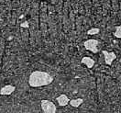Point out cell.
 I'll use <instances>...</instances> for the list:
<instances>
[{
	"label": "cell",
	"instance_id": "obj_8",
	"mask_svg": "<svg viewBox=\"0 0 121 113\" xmlns=\"http://www.w3.org/2000/svg\"><path fill=\"white\" fill-rule=\"evenodd\" d=\"M83 98H76V99L70 100L69 104L72 106V107H73V108H78V107H80V106L83 104Z\"/></svg>",
	"mask_w": 121,
	"mask_h": 113
},
{
	"label": "cell",
	"instance_id": "obj_10",
	"mask_svg": "<svg viewBox=\"0 0 121 113\" xmlns=\"http://www.w3.org/2000/svg\"><path fill=\"white\" fill-rule=\"evenodd\" d=\"M99 31H100V30L97 28H93V29H91L87 31V34L88 35H95V34L99 33Z\"/></svg>",
	"mask_w": 121,
	"mask_h": 113
},
{
	"label": "cell",
	"instance_id": "obj_9",
	"mask_svg": "<svg viewBox=\"0 0 121 113\" xmlns=\"http://www.w3.org/2000/svg\"><path fill=\"white\" fill-rule=\"evenodd\" d=\"M114 36L117 39H121V26H117L114 32Z\"/></svg>",
	"mask_w": 121,
	"mask_h": 113
},
{
	"label": "cell",
	"instance_id": "obj_4",
	"mask_svg": "<svg viewBox=\"0 0 121 113\" xmlns=\"http://www.w3.org/2000/svg\"><path fill=\"white\" fill-rule=\"evenodd\" d=\"M103 54H104V56H105V63H106V64H108V65L112 64V63H113L114 61L116 60V58H117L116 53H113V52L103 51Z\"/></svg>",
	"mask_w": 121,
	"mask_h": 113
},
{
	"label": "cell",
	"instance_id": "obj_2",
	"mask_svg": "<svg viewBox=\"0 0 121 113\" xmlns=\"http://www.w3.org/2000/svg\"><path fill=\"white\" fill-rule=\"evenodd\" d=\"M83 46L86 50L91 51L92 53H96L99 52V46H100V42H99L97 40H95V39H90V40H87L83 42Z\"/></svg>",
	"mask_w": 121,
	"mask_h": 113
},
{
	"label": "cell",
	"instance_id": "obj_7",
	"mask_svg": "<svg viewBox=\"0 0 121 113\" xmlns=\"http://www.w3.org/2000/svg\"><path fill=\"white\" fill-rule=\"evenodd\" d=\"M81 62H82L83 64H85L88 68H92L95 65V61H94V59H92L91 57H87V56L83 57Z\"/></svg>",
	"mask_w": 121,
	"mask_h": 113
},
{
	"label": "cell",
	"instance_id": "obj_5",
	"mask_svg": "<svg viewBox=\"0 0 121 113\" xmlns=\"http://www.w3.org/2000/svg\"><path fill=\"white\" fill-rule=\"evenodd\" d=\"M16 87L12 85H8V86H5L4 87L1 88L0 90V94L2 96H8V95H10L12 94L14 91H15Z\"/></svg>",
	"mask_w": 121,
	"mask_h": 113
},
{
	"label": "cell",
	"instance_id": "obj_1",
	"mask_svg": "<svg viewBox=\"0 0 121 113\" xmlns=\"http://www.w3.org/2000/svg\"><path fill=\"white\" fill-rule=\"evenodd\" d=\"M53 82V76L42 71L32 72L29 78V85L31 87H40L48 86Z\"/></svg>",
	"mask_w": 121,
	"mask_h": 113
},
{
	"label": "cell",
	"instance_id": "obj_12",
	"mask_svg": "<svg viewBox=\"0 0 121 113\" xmlns=\"http://www.w3.org/2000/svg\"><path fill=\"white\" fill-rule=\"evenodd\" d=\"M120 63H121V59H120Z\"/></svg>",
	"mask_w": 121,
	"mask_h": 113
},
{
	"label": "cell",
	"instance_id": "obj_3",
	"mask_svg": "<svg viewBox=\"0 0 121 113\" xmlns=\"http://www.w3.org/2000/svg\"><path fill=\"white\" fill-rule=\"evenodd\" d=\"M40 106H41L43 113H56L57 108H56L55 104L50 100L42 99L40 101Z\"/></svg>",
	"mask_w": 121,
	"mask_h": 113
},
{
	"label": "cell",
	"instance_id": "obj_6",
	"mask_svg": "<svg viewBox=\"0 0 121 113\" xmlns=\"http://www.w3.org/2000/svg\"><path fill=\"white\" fill-rule=\"evenodd\" d=\"M56 100L58 102V104L60 106V107H64V106L68 105L69 102H70V99L68 98V97L64 94L59 96L58 98H56Z\"/></svg>",
	"mask_w": 121,
	"mask_h": 113
},
{
	"label": "cell",
	"instance_id": "obj_11",
	"mask_svg": "<svg viewBox=\"0 0 121 113\" xmlns=\"http://www.w3.org/2000/svg\"><path fill=\"white\" fill-rule=\"evenodd\" d=\"M20 26H21L22 28H29V22H27V21L22 22L21 24H20Z\"/></svg>",
	"mask_w": 121,
	"mask_h": 113
}]
</instances>
